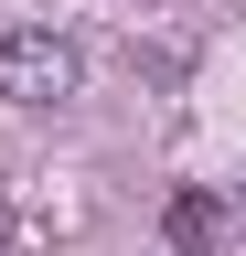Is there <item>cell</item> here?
Masks as SVG:
<instances>
[{"mask_svg": "<svg viewBox=\"0 0 246 256\" xmlns=\"http://www.w3.org/2000/svg\"><path fill=\"white\" fill-rule=\"evenodd\" d=\"M225 235H235V203H225L214 182H182L171 203H161V246H171V256H214Z\"/></svg>", "mask_w": 246, "mask_h": 256, "instance_id": "obj_2", "label": "cell"}, {"mask_svg": "<svg viewBox=\"0 0 246 256\" xmlns=\"http://www.w3.org/2000/svg\"><path fill=\"white\" fill-rule=\"evenodd\" d=\"M75 86H86V54H75V32H54V22H22V32H0V96H11V107H65Z\"/></svg>", "mask_w": 246, "mask_h": 256, "instance_id": "obj_1", "label": "cell"}]
</instances>
